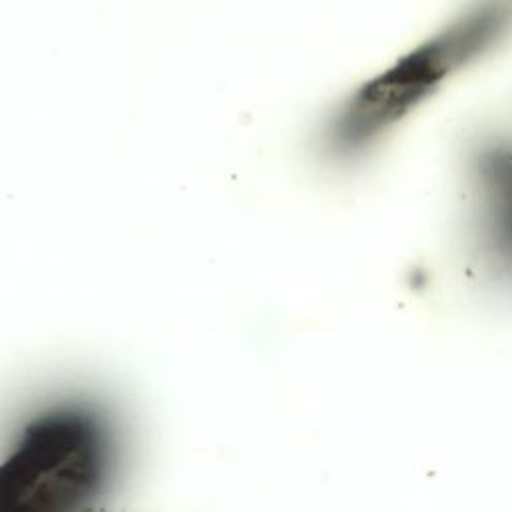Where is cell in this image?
<instances>
[{"label": "cell", "mask_w": 512, "mask_h": 512, "mask_svg": "<svg viewBox=\"0 0 512 512\" xmlns=\"http://www.w3.org/2000/svg\"><path fill=\"white\" fill-rule=\"evenodd\" d=\"M510 40L512 0H466L342 98L324 126V148L340 160L366 154L446 82Z\"/></svg>", "instance_id": "cell-1"}, {"label": "cell", "mask_w": 512, "mask_h": 512, "mask_svg": "<svg viewBox=\"0 0 512 512\" xmlns=\"http://www.w3.org/2000/svg\"><path fill=\"white\" fill-rule=\"evenodd\" d=\"M112 436L90 406L64 402L30 416L0 458V512H68L100 496Z\"/></svg>", "instance_id": "cell-2"}, {"label": "cell", "mask_w": 512, "mask_h": 512, "mask_svg": "<svg viewBox=\"0 0 512 512\" xmlns=\"http://www.w3.org/2000/svg\"><path fill=\"white\" fill-rule=\"evenodd\" d=\"M470 184L480 258L512 280V134L492 136L474 148Z\"/></svg>", "instance_id": "cell-3"}]
</instances>
